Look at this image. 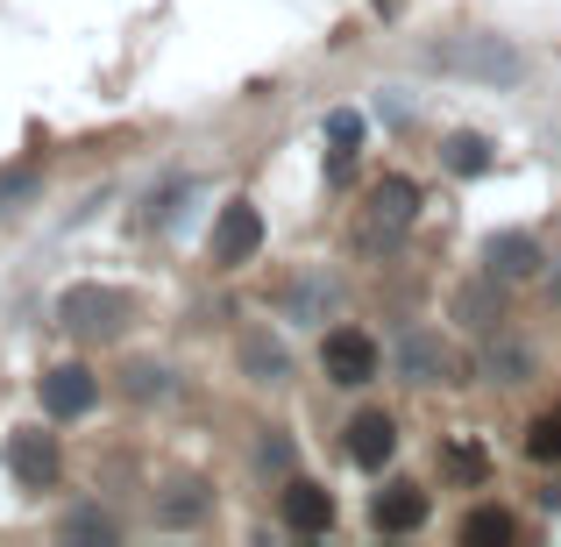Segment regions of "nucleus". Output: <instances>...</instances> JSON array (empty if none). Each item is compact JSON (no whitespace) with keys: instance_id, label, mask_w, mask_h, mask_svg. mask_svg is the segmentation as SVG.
Segmentation results:
<instances>
[{"instance_id":"nucleus-1","label":"nucleus","mask_w":561,"mask_h":547,"mask_svg":"<svg viewBox=\"0 0 561 547\" xmlns=\"http://www.w3.org/2000/svg\"><path fill=\"white\" fill-rule=\"evenodd\" d=\"M426 65L434 71H462V79H483V86H512L526 79V57L497 36H440L426 43Z\"/></svg>"},{"instance_id":"nucleus-2","label":"nucleus","mask_w":561,"mask_h":547,"mask_svg":"<svg viewBox=\"0 0 561 547\" xmlns=\"http://www.w3.org/2000/svg\"><path fill=\"white\" fill-rule=\"evenodd\" d=\"M128 320H136V299H128L122 285H71L65 299H57V328L85 334V342H100V334H122Z\"/></svg>"},{"instance_id":"nucleus-3","label":"nucleus","mask_w":561,"mask_h":547,"mask_svg":"<svg viewBox=\"0 0 561 547\" xmlns=\"http://www.w3.org/2000/svg\"><path fill=\"white\" fill-rule=\"evenodd\" d=\"M0 455H8V477L22 491H57V477H65V448H57L50 426H14Z\"/></svg>"},{"instance_id":"nucleus-4","label":"nucleus","mask_w":561,"mask_h":547,"mask_svg":"<svg viewBox=\"0 0 561 547\" xmlns=\"http://www.w3.org/2000/svg\"><path fill=\"white\" fill-rule=\"evenodd\" d=\"M320 369H328V384H342V391H363V384H377L383 349L363 328H328L320 334Z\"/></svg>"},{"instance_id":"nucleus-5","label":"nucleus","mask_w":561,"mask_h":547,"mask_svg":"<svg viewBox=\"0 0 561 547\" xmlns=\"http://www.w3.org/2000/svg\"><path fill=\"white\" fill-rule=\"evenodd\" d=\"M206 257H214V271H242V263L263 257V214H256V200H228V206H220Z\"/></svg>"},{"instance_id":"nucleus-6","label":"nucleus","mask_w":561,"mask_h":547,"mask_svg":"<svg viewBox=\"0 0 561 547\" xmlns=\"http://www.w3.org/2000/svg\"><path fill=\"white\" fill-rule=\"evenodd\" d=\"M36 398H43V412H50V420H85V412L100 406V377L85 363H57V369H43Z\"/></svg>"},{"instance_id":"nucleus-7","label":"nucleus","mask_w":561,"mask_h":547,"mask_svg":"<svg viewBox=\"0 0 561 547\" xmlns=\"http://www.w3.org/2000/svg\"><path fill=\"white\" fill-rule=\"evenodd\" d=\"M277 512H285L291 534L320 540V534L334 526V491H328V483H313V477H291L285 491H277Z\"/></svg>"},{"instance_id":"nucleus-8","label":"nucleus","mask_w":561,"mask_h":547,"mask_svg":"<svg viewBox=\"0 0 561 547\" xmlns=\"http://www.w3.org/2000/svg\"><path fill=\"white\" fill-rule=\"evenodd\" d=\"M412 214H420V185L412 179H377L370 185V206H363V220H370V235H398V228H412Z\"/></svg>"},{"instance_id":"nucleus-9","label":"nucleus","mask_w":561,"mask_h":547,"mask_svg":"<svg viewBox=\"0 0 561 547\" xmlns=\"http://www.w3.org/2000/svg\"><path fill=\"white\" fill-rule=\"evenodd\" d=\"M391 455H398V420L391 412H356V420H348V463L377 477Z\"/></svg>"},{"instance_id":"nucleus-10","label":"nucleus","mask_w":561,"mask_h":547,"mask_svg":"<svg viewBox=\"0 0 561 547\" xmlns=\"http://www.w3.org/2000/svg\"><path fill=\"white\" fill-rule=\"evenodd\" d=\"M398 369H405V384H462V363L440 349V334H405L398 342Z\"/></svg>"},{"instance_id":"nucleus-11","label":"nucleus","mask_w":561,"mask_h":547,"mask_svg":"<svg viewBox=\"0 0 561 547\" xmlns=\"http://www.w3.org/2000/svg\"><path fill=\"white\" fill-rule=\"evenodd\" d=\"M370 526L377 534H420L426 526V491L420 483H383L370 498Z\"/></svg>"},{"instance_id":"nucleus-12","label":"nucleus","mask_w":561,"mask_h":547,"mask_svg":"<svg viewBox=\"0 0 561 547\" xmlns=\"http://www.w3.org/2000/svg\"><path fill=\"white\" fill-rule=\"evenodd\" d=\"M540 242L534 235H491V242H483V271L497 277V285H512V277H534L540 271Z\"/></svg>"},{"instance_id":"nucleus-13","label":"nucleus","mask_w":561,"mask_h":547,"mask_svg":"<svg viewBox=\"0 0 561 547\" xmlns=\"http://www.w3.org/2000/svg\"><path fill=\"white\" fill-rule=\"evenodd\" d=\"M440 164H448L455 179H483V171L497 164V150H491L483 136H469V128H462V136H448V143H440Z\"/></svg>"},{"instance_id":"nucleus-14","label":"nucleus","mask_w":561,"mask_h":547,"mask_svg":"<svg viewBox=\"0 0 561 547\" xmlns=\"http://www.w3.org/2000/svg\"><path fill=\"white\" fill-rule=\"evenodd\" d=\"M440 469H448L455 483H483V477H491V455H483L477 441L455 434V441H440Z\"/></svg>"},{"instance_id":"nucleus-15","label":"nucleus","mask_w":561,"mask_h":547,"mask_svg":"<svg viewBox=\"0 0 561 547\" xmlns=\"http://www.w3.org/2000/svg\"><path fill=\"white\" fill-rule=\"evenodd\" d=\"M491 285H497V277H483V285H469L462 299H455V314H462L469 328H483V334H491L497 320H505V292H497V299H491Z\"/></svg>"},{"instance_id":"nucleus-16","label":"nucleus","mask_w":561,"mask_h":547,"mask_svg":"<svg viewBox=\"0 0 561 547\" xmlns=\"http://www.w3.org/2000/svg\"><path fill=\"white\" fill-rule=\"evenodd\" d=\"M512 534H519V520H512L505 505H477V512L462 520V540H469V547H491V540H512Z\"/></svg>"},{"instance_id":"nucleus-17","label":"nucleus","mask_w":561,"mask_h":547,"mask_svg":"<svg viewBox=\"0 0 561 547\" xmlns=\"http://www.w3.org/2000/svg\"><path fill=\"white\" fill-rule=\"evenodd\" d=\"M526 455L534 463H561V406H540L526 420Z\"/></svg>"},{"instance_id":"nucleus-18","label":"nucleus","mask_w":561,"mask_h":547,"mask_svg":"<svg viewBox=\"0 0 561 547\" xmlns=\"http://www.w3.org/2000/svg\"><path fill=\"white\" fill-rule=\"evenodd\" d=\"M171 491H179V498H164V505H157V520H164V526L206 520V491H199V483H171Z\"/></svg>"},{"instance_id":"nucleus-19","label":"nucleus","mask_w":561,"mask_h":547,"mask_svg":"<svg viewBox=\"0 0 561 547\" xmlns=\"http://www.w3.org/2000/svg\"><path fill=\"white\" fill-rule=\"evenodd\" d=\"M122 391L128 398H171V369L164 363H136V369H122Z\"/></svg>"},{"instance_id":"nucleus-20","label":"nucleus","mask_w":561,"mask_h":547,"mask_svg":"<svg viewBox=\"0 0 561 547\" xmlns=\"http://www.w3.org/2000/svg\"><path fill=\"white\" fill-rule=\"evenodd\" d=\"M328 143H334V157H356L363 150V114L356 107H334L328 114Z\"/></svg>"},{"instance_id":"nucleus-21","label":"nucleus","mask_w":561,"mask_h":547,"mask_svg":"<svg viewBox=\"0 0 561 547\" xmlns=\"http://www.w3.org/2000/svg\"><path fill=\"white\" fill-rule=\"evenodd\" d=\"M242 363L256 369L263 384H277V377H285V369H291V363H285V349H271V342H263V334H249V342H242Z\"/></svg>"},{"instance_id":"nucleus-22","label":"nucleus","mask_w":561,"mask_h":547,"mask_svg":"<svg viewBox=\"0 0 561 547\" xmlns=\"http://www.w3.org/2000/svg\"><path fill=\"white\" fill-rule=\"evenodd\" d=\"M526 369H534V356H526L519 342H491V377L497 384H526Z\"/></svg>"},{"instance_id":"nucleus-23","label":"nucleus","mask_w":561,"mask_h":547,"mask_svg":"<svg viewBox=\"0 0 561 547\" xmlns=\"http://www.w3.org/2000/svg\"><path fill=\"white\" fill-rule=\"evenodd\" d=\"M65 534H85V540H114L122 526L107 520V512H93V505H79V512H65Z\"/></svg>"},{"instance_id":"nucleus-24","label":"nucleus","mask_w":561,"mask_h":547,"mask_svg":"<svg viewBox=\"0 0 561 547\" xmlns=\"http://www.w3.org/2000/svg\"><path fill=\"white\" fill-rule=\"evenodd\" d=\"M36 192V171H0V214H8V200H28Z\"/></svg>"},{"instance_id":"nucleus-25","label":"nucleus","mask_w":561,"mask_h":547,"mask_svg":"<svg viewBox=\"0 0 561 547\" xmlns=\"http://www.w3.org/2000/svg\"><path fill=\"white\" fill-rule=\"evenodd\" d=\"M540 505H561V477L548 483V491H540Z\"/></svg>"},{"instance_id":"nucleus-26","label":"nucleus","mask_w":561,"mask_h":547,"mask_svg":"<svg viewBox=\"0 0 561 547\" xmlns=\"http://www.w3.org/2000/svg\"><path fill=\"white\" fill-rule=\"evenodd\" d=\"M548 292H554V306H561V271H554V285H548Z\"/></svg>"},{"instance_id":"nucleus-27","label":"nucleus","mask_w":561,"mask_h":547,"mask_svg":"<svg viewBox=\"0 0 561 547\" xmlns=\"http://www.w3.org/2000/svg\"><path fill=\"white\" fill-rule=\"evenodd\" d=\"M377 8H383V14H391V8H398V0H377Z\"/></svg>"}]
</instances>
